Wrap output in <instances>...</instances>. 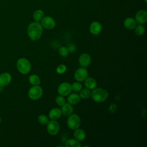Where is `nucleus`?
Returning a JSON list of instances; mask_svg holds the SVG:
<instances>
[{"label": "nucleus", "mask_w": 147, "mask_h": 147, "mask_svg": "<svg viewBox=\"0 0 147 147\" xmlns=\"http://www.w3.org/2000/svg\"><path fill=\"white\" fill-rule=\"evenodd\" d=\"M29 82L30 84L33 86L39 85L40 83V79L38 75L33 74L29 77Z\"/></svg>", "instance_id": "nucleus-22"}, {"label": "nucleus", "mask_w": 147, "mask_h": 147, "mask_svg": "<svg viewBox=\"0 0 147 147\" xmlns=\"http://www.w3.org/2000/svg\"><path fill=\"white\" fill-rule=\"evenodd\" d=\"M16 67L20 73L26 75L28 74L31 69V64L27 59L21 57L17 61Z\"/></svg>", "instance_id": "nucleus-3"}, {"label": "nucleus", "mask_w": 147, "mask_h": 147, "mask_svg": "<svg viewBox=\"0 0 147 147\" xmlns=\"http://www.w3.org/2000/svg\"><path fill=\"white\" fill-rule=\"evenodd\" d=\"M145 3H146V0H145Z\"/></svg>", "instance_id": "nucleus-33"}, {"label": "nucleus", "mask_w": 147, "mask_h": 147, "mask_svg": "<svg viewBox=\"0 0 147 147\" xmlns=\"http://www.w3.org/2000/svg\"><path fill=\"white\" fill-rule=\"evenodd\" d=\"M55 102L56 103L59 105V106H62L65 103V99L63 96L61 95H58L56 96L55 99Z\"/></svg>", "instance_id": "nucleus-28"}, {"label": "nucleus", "mask_w": 147, "mask_h": 147, "mask_svg": "<svg viewBox=\"0 0 147 147\" xmlns=\"http://www.w3.org/2000/svg\"><path fill=\"white\" fill-rule=\"evenodd\" d=\"M79 64L83 67L88 66L91 63V57L88 53H82L79 58Z\"/></svg>", "instance_id": "nucleus-12"}, {"label": "nucleus", "mask_w": 147, "mask_h": 147, "mask_svg": "<svg viewBox=\"0 0 147 147\" xmlns=\"http://www.w3.org/2000/svg\"><path fill=\"white\" fill-rule=\"evenodd\" d=\"M91 92L88 88H84L80 91L79 96L83 99H87L91 96Z\"/></svg>", "instance_id": "nucleus-23"}, {"label": "nucleus", "mask_w": 147, "mask_h": 147, "mask_svg": "<svg viewBox=\"0 0 147 147\" xmlns=\"http://www.w3.org/2000/svg\"><path fill=\"white\" fill-rule=\"evenodd\" d=\"M12 77L10 74L7 72H2L0 74V87H4L8 86L11 82Z\"/></svg>", "instance_id": "nucleus-10"}, {"label": "nucleus", "mask_w": 147, "mask_h": 147, "mask_svg": "<svg viewBox=\"0 0 147 147\" xmlns=\"http://www.w3.org/2000/svg\"><path fill=\"white\" fill-rule=\"evenodd\" d=\"M102 29V25L98 21H94L90 25V31L94 35L99 34L101 32Z\"/></svg>", "instance_id": "nucleus-13"}, {"label": "nucleus", "mask_w": 147, "mask_h": 147, "mask_svg": "<svg viewBox=\"0 0 147 147\" xmlns=\"http://www.w3.org/2000/svg\"><path fill=\"white\" fill-rule=\"evenodd\" d=\"M42 28L41 23L37 21L31 22L28 26L27 32L29 37L33 41L38 40L42 35Z\"/></svg>", "instance_id": "nucleus-1"}, {"label": "nucleus", "mask_w": 147, "mask_h": 147, "mask_svg": "<svg viewBox=\"0 0 147 147\" xmlns=\"http://www.w3.org/2000/svg\"><path fill=\"white\" fill-rule=\"evenodd\" d=\"M117 107L116 104L112 103L111 105H110L109 107V112L110 113H114L117 110Z\"/></svg>", "instance_id": "nucleus-30"}, {"label": "nucleus", "mask_w": 147, "mask_h": 147, "mask_svg": "<svg viewBox=\"0 0 147 147\" xmlns=\"http://www.w3.org/2000/svg\"><path fill=\"white\" fill-rule=\"evenodd\" d=\"M134 19L138 24H144L147 21V11L145 10L138 11L136 14Z\"/></svg>", "instance_id": "nucleus-11"}, {"label": "nucleus", "mask_w": 147, "mask_h": 147, "mask_svg": "<svg viewBox=\"0 0 147 147\" xmlns=\"http://www.w3.org/2000/svg\"><path fill=\"white\" fill-rule=\"evenodd\" d=\"M47 129L49 134L55 136L59 133L60 130V125L56 120H51L47 124Z\"/></svg>", "instance_id": "nucleus-6"}, {"label": "nucleus", "mask_w": 147, "mask_h": 147, "mask_svg": "<svg viewBox=\"0 0 147 147\" xmlns=\"http://www.w3.org/2000/svg\"><path fill=\"white\" fill-rule=\"evenodd\" d=\"M123 25L126 29L132 30L135 28L137 25V22L134 18L132 17H127L124 20Z\"/></svg>", "instance_id": "nucleus-15"}, {"label": "nucleus", "mask_w": 147, "mask_h": 147, "mask_svg": "<svg viewBox=\"0 0 147 147\" xmlns=\"http://www.w3.org/2000/svg\"><path fill=\"white\" fill-rule=\"evenodd\" d=\"M43 91L39 85L33 86L28 91V95L29 98L32 100H37L42 95Z\"/></svg>", "instance_id": "nucleus-4"}, {"label": "nucleus", "mask_w": 147, "mask_h": 147, "mask_svg": "<svg viewBox=\"0 0 147 147\" xmlns=\"http://www.w3.org/2000/svg\"><path fill=\"white\" fill-rule=\"evenodd\" d=\"M71 88L75 92H79L82 88V85L79 82H74L71 84Z\"/></svg>", "instance_id": "nucleus-25"}, {"label": "nucleus", "mask_w": 147, "mask_h": 147, "mask_svg": "<svg viewBox=\"0 0 147 147\" xmlns=\"http://www.w3.org/2000/svg\"><path fill=\"white\" fill-rule=\"evenodd\" d=\"M134 29L135 33L138 36H141L144 34L145 31V27L143 26L142 24H138V25H136Z\"/></svg>", "instance_id": "nucleus-24"}, {"label": "nucleus", "mask_w": 147, "mask_h": 147, "mask_svg": "<svg viewBox=\"0 0 147 147\" xmlns=\"http://www.w3.org/2000/svg\"><path fill=\"white\" fill-rule=\"evenodd\" d=\"M109 95L108 92L102 88H95L91 93L92 99L96 102H103L107 98Z\"/></svg>", "instance_id": "nucleus-2"}, {"label": "nucleus", "mask_w": 147, "mask_h": 147, "mask_svg": "<svg viewBox=\"0 0 147 147\" xmlns=\"http://www.w3.org/2000/svg\"><path fill=\"white\" fill-rule=\"evenodd\" d=\"M1 118L0 117V123H1Z\"/></svg>", "instance_id": "nucleus-32"}, {"label": "nucleus", "mask_w": 147, "mask_h": 147, "mask_svg": "<svg viewBox=\"0 0 147 147\" xmlns=\"http://www.w3.org/2000/svg\"><path fill=\"white\" fill-rule=\"evenodd\" d=\"M68 51H69V52H74L76 50V47L74 44H69L68 45V47H67Z\"/></svg>", "instance_id": "nucleus-31"}, {"label": "nucleus", "mask_w": 147, "mask_h": 147, "mask_svg": "<svg viewBox=\"0 0 147 147\" xmlns=\"http://www.w3.org/2000/svg\"><path fill=\"white\" fill-rule=\"evenodd\" d=\"M44 14L43 11L42 10L38 9L34 11L33 14V19L35 20V21L39 22L42 19V18L44 17Z\"/></svg>", "instance_id": "nucleus-21"}, {"label": "nucleus", "mask_w": 147, "mask_h": 147, "mask_svg": "<svg viewBox=\"0 0 147 147\" xmlns=\"http://www.w3.org/2000/svg\"><path fill=\"white\" fill-rule=\"evenodd\" d=\"M84 85L89 90H93L96 88L97 83L96 80L93 78H87L84 80Z\"/></svg>", "instance_id": "nucleus-18"}, {"label": "nucleus", "mask_w": 147, "mask_h": 147, "mask_svg": "<svg viewBox=\"0 0 147 147\" xmlns=\"http://www.w3.org/2000/svg\"><path fill=\"white\" fill-rule=\"evenodd\" d=\"M88 71L85 67H80L77 69L74 74V78L78 82H83L87 78Z\"/></svg>", "instance_id": "nucleus-8"}, {"label": "nucleus", "mask_w": 147, "mask_h": 147, "mask_svg": "<svg viewBox=\"0 0 147 147\" xmlns=\"http://www.w3.org/2000/svg\"><path fill=\"white\" fill-rule=\"evenodd\" d=\"M72 91L71 84L68 82L61 83L57 88V92L60 95L65 96L68 95Z\"/></svg>", "instance_id": "nucleus-7"}, {"label": "nucleus", "mask_w": 147, "mask_h": 147, "mask_svg": "<svg viewBox=\"0 0 147 147\" xmlns=\"http://www.w3.org/2000/svg\"><path fill=\"white\" fill-rule=\"evenodd\" d=\"M65 146L66 147H80L81 146V144L79 141L76 140L75 138H71L65 142Z\"/></svg>", "instance_id": "nucleus-20"}, {"label": "nucleus", "mask_w": 147, "mask_h": 147, "mask_svg": "<svg viewBox=\"0 0 147 147\" xmlns=\"http://www.w3.org/2000/svg\"><path fill=\"white\" fill-rule=\"evenodd\" d=\"M74 111V108L72 105L69 103H65L64 105L61 106V113L65 116H69L72 114Z\"/></svg>", "instance_id": "nucleus-14"}, {"label": "nucleus", "mask_w": 147, "mask_h": 147, "mask_svg": "<svg viewBox=\"0 0 147 147\" xmlns=\"http://www.w3.org/2000/svg\"><path fill=\"white\" fill-rule=\"evenodd\" d=\"M81 124V120L78 115L76 114H71L67 119V125L72 130H75L79 127Z\"/></svg>", "instance_id": "nucleus-5"}, {"label": "nucleus", "mask_w": 147, "mask_h": 147, "mask_svg": "<svg viewBox=\"0 0 147 147\" xmlns=\"http://www.w3.org/2000/svg\"><path fill=\"white\" fill-rule=\"evenodd\" d=\"M59 53L62 57H66L69 54V51L67 47H61L59 49Z\"/></svg>", "instance_id": "nucleus-27"}, {"label": "nucleus", "mask_w": 147, "mask_h": 147, "mask_svg": "<svg viewBox=\"0 0 147 147\" xmlns=\"http://www.w3.org/2000/svg\"><path fill=\"white\" fill-rule=\"evenodd\" d=\"M38 121L40 123H41L42 125H47L49 121L48 118L46 115H45L44 114H41L38 116Z\"/></svg>", "instance_id": "nucleus-26"}, {"label": "nucleus", "mask_w": 147, "mask_h": 147, "mask_svg": "<svg viewBox=\"0 0 147 147\" xmlns=\"http://www.w3.org/2000/svg\"><path fill=\"white\" fill-rule=\"evenodd\" d=\"M66 69H67V67H66V66L65 65L60 64V65H59L57 67L56 72H57V74H64L66 71Z\"/></svg>", "instance_id": "nucleus-29"}, {"label": "nucleus", "mask_w": 147, "mask_h": 147, "mask_svg": "<svg viewBox=\"0 0 147 147\" xmlns=\"http://www.w3.org/2000/svg\"><path fill=\"white\" fill-rule=\"evenodd\" d=\"M41 21L42 26L47 29H52L54 28L56 25V22L55 20L50 16L44 17Z\"/></svg>", "instance_id": "nucleus-9"}, {"label": "nucleus", "mask_w": 147, "mask_h": 147, "mask_svg": "<svg viewBox=\"0 0 147 147\" xmlns=\"http://www.w3.org/2000/svg\"><path fill=\"white\" fill-rule=\"evenodd\" d=\"M61 111L59 108H53L49 113V117L52 120H56L61 115Z\"/></svg>", "instance_id": "nucleus-16"}, {"label": "nucleus", "mask_w": 147, "mask_h": 147, "mask_svg": "<svg viewBox=\"0 0 147 147\" xmlns=\"http://www.w3.org/2000/svg\"><path fill=\"white\" fill-rule=\"evenodd\" d=\"M74 138L79 141H82L85 140L86 137V134L85 131L80 129H76L75 130L74 133Z\"/></svg>", "instance_id": "nucleus-17"}, {"label": "nucleus", "mask_w": 147, "mask_h": 147, "mask_svg": "<svg viewBox=\"0 0 147 147\" xmlns=\"http://www.w3.org/2000/svg\"><path fill=\"white\" fill-rule=\"evenodd\" d=\"M80 97L79 94L76 93H72L68 95L67 98L68 102L71 105H76L79 102Z\"/></svg>", "instance_id": "nucleus-19"}]
</instances>
